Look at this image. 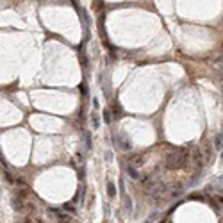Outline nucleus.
Instances as JSON below:
<instances>
[{
    "instance_id": "1",
    "label": "nucleus",
    "mask_w": 223,
    "mask_h": 223,
    "mask_svg": "<svg viewBox=\"0 0 223 223\" xmlns=\"http://www.w3.org/2000/svg\"><path fill=\"white\" fill-rule=\"evenodd\" d=\"M188 163H189V152H186V150L171 152L166 155V168L168 170H182L188 166Z\"/></svg>"
},
{
    "instance_id": "2",
    "label": "nucleus",
    "mask_w": 223,
    "mask_h": 223,
    "mask_svg": "<svg viewBox=\"0 0 223 223\" xmlns=\"http://www.w3.org/2000/svg\"><path fill=\"white\" fill-rule=\"evenodd\" d=\"M129 163H130L132 166L139 168V166H143V163H145V155H143V154H130V155H129Z\"/></svg>"
},
{
    "instance_id": "3",
    "label": "nucleus",
    "mask_w": 223,
    "mask_h": 223,
    "mask_svg": "<svg viewBox=\"0 0 223 223\" xmlns=\"http://www.w3.org/2000/svg\"><path fill=\"white\" fill-rule=\"evenodd\" d=\"M55 213V218H57V223H73V218L64 213V211H54Z\"/></svg>"
},
{
    "instance_id": "4",
    "label": "nucleus",
    "mask_w": 223,
    "mask_h": 223,
    "mask_svg": "<svg viewBox=\"0 0 223 223\" xmlns=\"http://www.w3.org/2000/svg\"><path fill=\"white\" fill-rule=\"evenodd\" d=\"M116 141H118V145H120V148H121V150H130V148H132V143L127 139V136H125V134H120Z\"/></svg>"
},
{
    "instance_id": "5",
    "label": "nucleus",
    "mask_w": 223,
    "mask_h": 223,
    "mask_svg": "<svg viewBox=\"0 0 223 223\" xmlns=\"http://www.w3.org/2000/svg\"><path fill=\"white\" fill-rule=\"evenodd\" d=\"M193 159H195V168L200 170V168H202V152H200V150H195V152H193Z\"/></svg>"
},
{
    "instance_id": "6",
    "label": "nucleus",
    "mask_w": 223,
    "mask_h": 223,
    "mask_svg": "<svg viewBox=\"0 0 223 223\" xmlns=\"http://www.w3.org/2000/svg\"><path fill=\"white\" fill-rule=\"evenodd\" d=\"M127 173H129L132 179H139V173H138L136 166H132V164H129V166H127Z\"/></svg>"
},
{
    "instance_id": "7",
    "label": "nucleus",
    "mask_w": 223,
    "mask_h": 223,
    "mask_svg": "<svg viewBox=\"0 0 223 223\" xmlns=\"http://www.w3.org/2000/svg\"><path fill=\"white\" fill-rule=\"evenodd\" d=\"M123 205H125V211H127V213H132V200H130L127 195H123Z\"/></svg>"
},
{
    "instance_id": "8",
    "label": "nucleus",
    "mask_w": 223,
    "mask_h": 223,
    "mask_svg": "<svg viewBox=\"0 0 223 223\" xmlns=\"http://www.w3.org/2000/svg\"><path fill=\"white\" fill-rule=\"evenodd\" d=\"M91 125H93V129H98V127H100V118H98L96 113H91Z\"/></svg>"
},
{
    "instance_id": "9",
    "label": "nucleus",
    "mask_w": 223,
    "mask_h": 223,
    "mask_svg": "<svg viewBox=\"0 0 223 223\" xmlns=\"http://www.w3.org/2000/svg\"><path fill=\"white\" fill-rule=\"evenodd\" d=\"M107 193H109V197H111V198H114V197H116V188H114V184H113V182H107Z\"/></svg>"
},
{
    "instance_id": "10",
    "label": "nucleus",
    "mask_w": 223,
    "mask_h": 223,
    "mask_svg": "<svg viewBox=\"0 0 223 223\" xmlns=\"http://www.w3.org/2000/svg\"><path fill=\"white\" fill-rule=\"evenodd\" d=\"M214 146H216L218 150L223 146V134H218V136L214 138Z\"/></svg>"
},
{
    "instance_id": "11",
    "label": "nucleus",
    "mask_w": 223,
    "mask_h": 223,
    "mask_svg": "<svg viewBox=\"0 0 223 223\" xmlns=\"http://www.w3.org/2000/svg\"><path fill=\"white\" fill-rule=\"evenodd\" d=\"M16 198H18V200H21V202H25V198H27V191H25V189L16 191Z\"/></svg>"
},
{
    "instance_id": "12",
    "label": "nucleus",
    "mask_w": 223,
    "mask_h": 223,
    "mask_svg": "<svg viewBox=\"0 0 223 223\" xmlns=\"http://www.w3.org/2000/svg\"><path fill=\"white\" fill-rule=\"evenodd\" d=\"M82 193H84V188L80 186V188L77 189V195L73 197V202H80V200H82Z\"/></svg>"
},
{
    "instance_id": "13",
    "label": "nucleus",
    "mask_w": 223,
    "mask_h": 223,
    "mask_svg": "<svg viewBox=\"0 0 223 223\" xmlns=\"http://www.w3.org/2000/svg\"><path fill=\"white\" fill-rule=\"evenodd\" d=\"M84 143H86V146H88V148H91V134H89V132H86V134H84Z\"/></svg>"
},
{
    "instance_id": "14",
    "label": "nucleus",
    "mask_w": 223,
    "mask_h": 223,
    "mask_svg": "<svg viewBox=\"0 0 223 223\" xmlns=\"http://www.w3.org/2000/svg\"><path fill=\"white\" fill-rule=\"evenodd\" d=\"M64 209H66V213H68V214H73V213H77V209H75L71 204H66V205H64Z\"/></svg>"
},
{
    "instance_id": "15",
    "label": "nucleus",
    "mask_w": 223,
    "mask_h": 223,
    "mask_svg": "<svg viewBox=\"0 0 223 223\" xmlns=\"http://www.w3.org/2000/svg\"><path fill=\"white\" fill-rule=\"evenodd\" d=\"M121 113H123V111H121V105H120V104H116V105H114V114H116V116H120Z\"/></svg>"
},
{
    "instance_id": "16",
    "label": "nucleus",
    "mask_w": 223,
    "mask_h": 223,
    "mask_svg": "<svg viewBox=\"0 0 223 223\" xmlns=\"http://www.w3.org/2000/svg\"><path fill=\"white\" fill-rule=\"evenodd\" d=\"M157 214H159V213H152V214H150V218H148V220H146L145 223H152L154 220H155V218H157Z\"/></svg>"
},
{
    "instance_id": "17",
    "label": "nucleus",
    "mask_w": 223,
    "mask_h": 223,
    "mask_svg": "<svg viewBox=\"0 0 223 223\" xmlns=\"http://www.w3.org/2000/svg\"><path fill=\"white\" fill-rule=\"evenodd\" d=\"M104 120H105V123L111 121V114H109V111H104Z\"/></svg>"
},
{
    "instance_id": "18",
    "label": "nucleus",
    "mask_w": 223,
    "mask_h": 223,
    "mask_svg": "<svg viewBox=\"0 0 223 223\" xmlns=\"http://www.w3.org/2000/svg\"><path fill=\"white\" fill-rule=\"evenodd\" d=\"M14 182H16L18 186H21V188H25V180H23V179H16Z\"/></svg>"
},
{
    "instance_id": "19",
    "label": "nucleus",
    "mask_w": 223,
    "mask_h": 223,
    "mask_svg": "<svg viewBox=\"0 0 223 223\" xmlns=\"http://www.w3.org/2000/svg\"><path fill=\"white\" fill-rule=\"evenodd\" d=\"M93 107H95V109H98V107H100V104H98V100H96V98H93Z\"/></svg>"
},
{
    "instance_id": "20",
    "label": "nucleus",
    "mask_w": 223,
    "mask_h": 223,
    "mask_svg": "<svg viewBox=\"0 0 223 223\" xmlns=\"http://www.w3.org/2000/svg\"><path fill=\"white\" fill-rule=\"evenodd\" d=\"M25 223H32V220H30V218H25Z\"/></svg>"
},
{
    "instance_id": "21",
    "label": "nucleus",
    "mask_w": 223,
    "mask_h": 223,
    "mask_svg": "<svg viewBox=\"0 0 223 223\" xmlns=\"http://www.w3.org/2000/svg\"><path fill=\"white\" fill-rule=\"evenodd\" d=\"M222 88H223V79H222Z\"/></svg>"
},
{
    "instance_id": "22",
    "label": "nucleus",
    "mask_w": 223,
    "mask_h": 223,
    "mask_svg": "<svg viewBox=\"0 0 223 223\" xmlns=\"http://www.w3.org/2000/svg\"><path fill=\"white\" fill-rule=\"evenodd\" d=\"M104 223H109V222H104Z\"/></svg>"
}]
</instances>
